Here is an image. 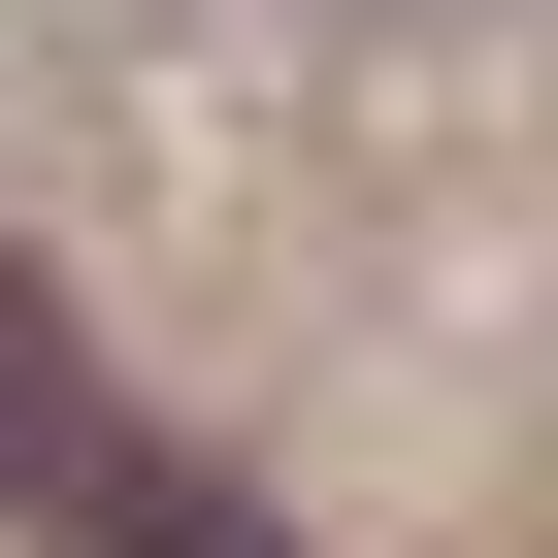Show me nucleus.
Wrapping results in <instances>:
<instances>
[{
    "mask_svg": "<svg viewBox=\"0 0 558 558\" xmlns=\"http://www.w3.org/2000/svg\"><path fill=\"white\" fill-rule=\"evenodd\" d=\"M0 493H34L66 558H296L263 493H197V460H165V427H132V395H99L66 329H34V296H0Z\"/></svg>",
    "mask_w": 558,
    "mask_h": 558,
    "instance_id": "f257e3e1",
    "label": "nucleus"
}]
</instances>
